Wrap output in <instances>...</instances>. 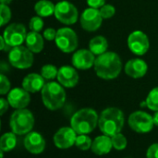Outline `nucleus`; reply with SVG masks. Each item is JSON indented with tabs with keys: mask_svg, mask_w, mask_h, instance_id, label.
<instances>
[{
	"mask_svg": "<svg viewBox=\"0 0 158 158\" xmlns=\"http://www.w3.org/2000/svg\"><path fill=\"white\" fill-rule=\"evenodd\" d=\"M96 75L104 80L116 79L121 72L122 62L115 52H106L98 56L94 62Z\"/></svg>",
	"mask_w": 158,
	"mask_h": 158,
	"instance_id": "obj_1",
	"label": "nucleus"
},
{
	"mask_svg": "<svg viewBox=\"0 0 158 158\" xmlns=\"http://www.w3.org/2000/svg\"><path fill=\"white\" fill-rule=\"evenodd\" d=\"M124 114L119 108L108 107L101 113L98 126L105 135L112 137L120 133L124 126Z\"/></svg>",
	"mask_w": 158,
	"mask_h": 158,
	"instance_id": "obj_2",
	"label": "nucleus"
},
{
	"mask_svg": "<svg viewBox=\"0 0 158 158\" xmlns=\"http://www.w3.org/2000/svg\"><path fill=\"white\" fill-rule=\"evenodd\" d=\"M98 121L99 118L95 110L92 108H82L72 116L70 125L77 134H88L96 128Z\"/></svg>",
	"mask_w": 158,
	"mask_h": 158,
	"instance_id": "obj_3",
	"label": "nucleus"
},
{
	"mask_svg": "<svg viewBox=\"0 0 158 158\" xmlns=\"http://www.w3.org/2000/svg\"><path fill=\"white\" fill-rule=\"evenodd\" d=\"M42 92L44 105L49 110L60 109L66 102V92L59 82L49 81L44 84Z\"/></svg>",
	"mask_w": 158,
	"mask_h": 158,
	"instance_id": "obj_4",
	"label": "nucleus"
},
{
	"mask_svg": "<svg viewBox=\"0 0 158 158\" xmlns=\"http://www.w3.org/2000/svg\"><path fill=\"white\" fill-rule=\"evenodd\" d=\"M34 125L32 113L26 109H17L10 117V128L17 135H24L31 132Z\"/></svg>",
	"mask_w": 158,
	"mask_h": 158,
	"instance_id": "obj_5",
	"label": "nucleus"
},
{
	"mask_svg": "<svg viewBox=\"0 0 158 158\" xmlns=\"http://www.w3.org/2000/svg\"><path fill=\"white\" fill-rule=\"evenodd\" d=\"M8 61L10 65L19 69H26L33 64L32 52L22 45L12 47L8 54Z\"/></svg>",
	"mask_w": 158,
	"mask_h": 158,
	"instance_id": "obj_6",
	"label": "nucleus"
},
{
	"mask_svg": "<svg viewBox=\"0 0 158 158\" xmlns=\"http://www.w3.org/2000/svg\"><path fill=\"white\" fill-rule=\"evenodd\" d=\"M55 41L56 46L63 53H71L78 47V36L72 29L68 27L57 31Z\"/></svg>",
	"mask_w": 158,
	"mask_h": 158,
	"instance_id": "obj_7",
	"label": "nucleus"
},
{
	"mask_svg": "<svg viewBox=\"0 0 158 158\" xmlns=\"http://www.w3.org/2000/svg\"><path fill=\"white\" fill-rule=\"evenodd\" d=\"M129 125L138 133H147L153 130L155 125L153 117L143 111H136L130 115Z\"/></svg>",
	"mask_w": 158,
	"mask_h": 158,
	"instance_id": "obj_8",
	"label": "nucleus"
},
{
	"mask_svg": "<svg viewBox=\"0 0 158 158\" xmlns=\"http://www.w3.org/2000/svg\"><path fill=\"white\" fill-rule=\"evenodd\" d=\"M55 16L61 23L72 25L77 22L79 13L77 7L73 4L68 1H61L56 5Z\"/></svg>",
	"mask_w": 158,
	"mask_h": 158,
	"instance_id": "obj_9",
	"label": "nucleus"
},
{
	"mask_svg": "<svg viewBox=\"0 0 158 158\" xmlns=\"http://www.w3.org/2000/svg\"><path fill=\"white\" fill-rule=\"evenodd\" d=\"M2 36L10 47L19 46L26 40V28L20 23H11L5 29Z\"/></svg>",
	"mask_w": 158,
	"mask_h": 158,
	"instance_id": "obj_10",
	"label": "nucleus"
},
{
	"mask_svg": "<svg viewBox=\"0 0 158 158\" xmlns=\"http://www.w3.org/2000/svg\"><path fill=\"white\" fill-rule=\"evenodd\" d=\"M128 46L133 54L143 56L148 52L150 46L148 36L141 31H132L128 37Z\"/></svg>",
	"mask_w": 158,
	"mask_h": 158,
	"instance_id": "obj_11",
	"label": "nucleus"
},
{
	"mask_svg": "<svg viewBox=\"0 0 158 158\" xmlns=\"http://www.w3.org/2000/svg\"><path fill=\"white\" fill-rule=\"evenodd\" d=\"M103 17L97 8H86L81 16V26L87 31H95L102 25Z\"/></svg>",
	"mask_w": 158,
	"mask_h": 158,
	"instance_id": "obj_12",
	"label": "nucleus"
},
{
	"mask_svg": "<svg viewBox=\"0 0 158 158\" xmlns=\"http://www.w3.org/2000/svg\"><path fill=\"white\" fill-rule=\"evenodd\" d=\"M95 55L89 49H80L72 56V65L74 68L81 70H86L94 66Z\"/></svg>",
	"mask_w": 158,
	"mask_h": 158,
	"instance_id": "obj_13",
	"label": "nucleus"
},
{
	"mask_svg": "<svg viewBox=\"0 0 158 158\" xmlns=\"http://www.w3.org/2000/svg\"><path fill=\"white\" fill-rule=\"evenodd\" d=\"M76 138L77 133L71 127H63L56 132L54 143L59 149H68L75 144Z\"/></svg>",
	"mask_w": 158,
	"mask_h": 158,
	"instance_id": "obj_14",
	"label": "nucleus"
},
{
	"mask_svg": "<svg viewBox=\"0 0 158 158\" xmlns=\"http://www.w3.org/2000/svg\"><path fill=\"white\" fill-rule=\"evenodd\" d=\"M9 106L15 109H23L31 102L30 93L24 88H14L7 94Z\"/></svg>",
	"mask_w": 158,
	"mask_h": 158,
	"instance_id": "obj_15",
	"label": "nucleus"
},
{
	"mask_svg": "<svg viewBox=\"0 0 158 158\" xmlns=\"http://www.w3.org/2000/svg\"><path fill=\"white\" fill-rule=\"evenodd\" d=\"M56 79L63 87L72 88L75 87L79 81V74L75 68L70 66H63L58 69Z\"/></svg>",
	"mask_w": 158,
	"mask_h": 158,
	"instance_id": "obj_16",
	"label": "nucleus"
},
{
	"mask_svg": "<svg viewBox=\"0 0 158 158\" xmlns=\"http://www.w3.org/2000/svg\"><path fill=\"white\" fill-rule=\"evenodd\" d=\"M24 146L31 154L39 155L43 153L45 148V141L40 133L31 131L24 138Z\"/></svg>",
	"mask_w": 158,
	"mask_h": 158,
	"instance_id": "obj_17",
	"label": "nucleus"
},
{
	"mask_svg": "<svg viewBox=\"0 0 158 158\" xmlns=\"http://www.w3.org/2000/svg\"><path fill=\"white\" fill-rule=\"evenodd\" d=\"M147 70L148 66L146 62L140 58L130 59L125 65V73L133 79L143 77L147 73Z\"/></svg>",
	"mask_w": 158,
	"mask_h": 158,
	"instance_id": "obj_18",
	"label": "nucleus"
},
{
	"mask_svg": "<svg viewBox=\"0 0 158 158\" xmlns=\"http://www.w3.org/2000/svg\"><path fill=\"white\" fill-rule=\"evenodd\" d=\"M44 84V77L37 73H31L22 81V88H24L27 92L33 94L42 91Z\"/></svg>",
	"mask_w": 158,
	"mask_h": 158,
	"instance_id": "obj_19",
	"label": "nucleus"
},
{
	"mask_svg": "<svg viewBox=\"0 0 158 158\" xmlns=\"http://www.w3.org/2000/svg\"><path fill=\"white\" fill-rule=\"evenodd\" d=\"M113 147L111 137L107 135H101L96 137L92 144V151L97 156H104L108 154Z\"/></svg>",
	"mask_w": 158,
	"mask_h": 158,
	"instance_id": "obj_20",
	"label": "nucleus"
},
{
	"mask_svg": "<svg viewBox=\"0 0 158 158\" xmlns=\"http://www.w3.org/2000/svg\"><path fill=\"white\" fill-rule=\"evenodd\" d=\"M26 46L32 53H40L44 49V37L36 31H30L26 36Z\"/></svg>",
	"mask_w": 158,
	"mask_h": 158,
	"instance_id": "obj_21",
	"label": "nucleus"
},
{
	"mask_svg": "<svg viewBox=\"0 0 158 158\" xmlns=\"http://www.w3.org/2000/svg\"><path fill=\"white\" fill-rule=\"evenodd\" d=\"M108 48V43L106 37L98 35L94 37L89 43V49L96 56H100L106 52Z\"/></svg>",
	"mask_w": 158,
	"mask_h": 158,
	"instance_id": "obj_22",
	"label": "nucleus"
},
{
	"mask_svg": "<svg viewBox=\"0 0 158 158\" xmlns=\"http://www.w3.org/2000/svg\"><path fill=\"white\" fill-rule=\"evenodd\" d=\"M56 5L49 0H39L34 5V11L40 17H49L55 14Z\"/></svg>",
	"mask_w": 158,
	"mask_h": 158,
	"instance_id": "obj_23",
	"label": "nucleus"
},
{
	"mask_svg": "<svg viewBox=\"0 0 158 158\" xmlns=\"http://www.w3.org/2000/svg\"><path fill=\"white\" fill-rule=\"evenodd\" d=\"M17 145V137L14 132H6L0 139V149L4 152L13 150Z\"/></svg>",
	"mask_w": 158,
	"mask_h": 158,
	"instance_id": "obj_24",
	"label": "nucleus"
},
{
	"mask_svg": "<svg viewBox=\"0 0 158 158\" xmlns=\"http://www.w3.org/2000/svg\"><path fill=\"white\" fill-rule=\"evenodd\" d=\"M146 106L153 111H158V87L154 88L148 94L146 100Z\"/></svg>",
	"mask_w": 158,
	"mask_h": 158,
	"instance_id": "obj_25",
	"label": "nucleus"
},
{
	"mask_svg": "<svg viewBox=\"0 0 158 158\" xmlns=\"http://www.w3.org/2000/svg\"><path fill=\"white\" fill-rule=\"evenodd\" d=\"M92 144H93V142H92L91 138L89 136H87L86 134L78 135L76 138L75 145L82 151H87L90 148H92Z\"/></svg>",
	"mask_w": 158,
	"mask_h": 158,
	"instance_id": "obj_26",
	"label": "nucleus"
},
{
	"mask_svg": "<svg viewBox=\"0 0 158 158\" xmlns=\"http://www.w3.org/2000/svg\"><path fill=\"white\" fill-rule=\"evenodd\" d=\"M57 73H58V69H56V67L51 64L43 66L41 69V75L44 77V80H48V81L56 78Z\"/></svg>",
	"mask_w": 158,
	"mask_h": 158,
	"instance_id": "obj_27",
	"label": "nucleus"
},
{
	"mask_svg": "<svg viewBox=\"0 0 158 158\" xmlns=\"http://www.w3.org/2000/svg\"><path fill=\"white\" fill-rule=\"evenodd\" d=\"M111 140H112L113 147L116 150H124L127 147V143H128L127 139L121 133H118V134L112 136Z\"/></svg>",
	"mask_w": 158,
	"mask_h": 158,
	"instance_id": "obj_28",
	"label": "nucleus"
},
{
	"mask_svg": "<svg viewBox=\"0 0 158 158\" xmlns=\"http://www.w3.org/2000/svg\"><path fill=\"white\" fill-rule=\"evenodd\" d=\"M0 17H1V22H0L1 27L6 25L9 22L11 19V10L7 5H3V4L0 5Z\"/></svg>",
	"mask_w": 158,
	"mask_h": 158,
	"instance_id": "obj_29",
	"label": "nucleus"
},
{
	"mask_svg": "<svg viewBox=\"0 0 158 158\" xmlns=\"http://www.w3.org/2000/svg\"><path fill=\"white\" fill-rule=\"evenodd\" d=\"M29 27L31 30V31H36V32L41 31L44 28V21L42 19V17L40 16L32 17L29 22Z\"/></svg>",
	"mask_w": 158,
	"mask_h": 158,
	"instance_id": "obj_30",
	"label": "nucleus"
},
{
	"mask_svg": "<svg viewBox=\"0 0 158 158\" xmlns=\"http://www.w3.org/2000/svg\"><path fill=\"white\" fill-rule=\"evenodd\" d=\"M99 10L103 19H110L116 13V8L112 5H104L102 7H100Z\"/></svg>",
	"mask_w": 158,
	"mask_h": 158,
	"instance_id": "obj_31",
	"label": "nucleus"
},
{
	"mask_svg": "<svg viewBox=\"0 0 158 158\" xmlns=\"http://www.w3.org/2000/svg\"><path fill=\"white\" fill-rule=\"evenodd\" d=\"M9 92H10V81L4 74H1L0 75V94L4 95Z\"/></svg>",
	"mask_w": 158,
	"mask_h": 158,
	"instance_id": "obj_32",
	"label": "nucleus"
},
{
	"mask_svg": "<svg viewBox=\"0 0 158 158\" xmlns=\"http://www.w3.org/2000/svg\"><path fill=\"white\" fill-rule=\"evenodd\" d=\"M56 32H57V31H56L55 29H53V28H47L46 30H44L43 36L47 41H53V40L56 39Z\"/></svg>",
	"mask_w": 158,
	"mask_h": 158,
	"instance_id": "obj_33",
	"label": "nucleus"
},
{
	"mask_svg": "<svg viewBox=\"0 0 158 158\" xmlns=\"http://www.w3.org/2000/svg\"><path fill=\"white\" fill-rule=\"evenodd\" d=\"M146 158H158V143H154L148 148Z\"/></svg>",
	"mask_w": 158,
	"mask_h": 158,
	"instance_id": "obj_34",
	"label": "nucleus"
},
{
	"mask_svg": "<svg viewBox=\"0 0 158 158\" xmlns=\"http://www.w3.org/2000/svg\"><path fill=\"white\" fill-rule=\"evenodd\" d=\"M88 6L93 8H99L102 7L104 5H106V0H86Z\"/></svg>",
	"mask_w": 158,
	"mask_h": 158,
	"instance_id": "obj_35",
	"label": "nucleus"
},
{
	"mask_svg": "<svg viewBox=\"0 0 158 158\" xmlns=\"http://www.w3.org/2000/svg\"><path fill=\"white\" fill-rule=\"evenodd\" d=\"M8 106H9V103L7 100H6L5 98L0 99V114H1V116H3L6 113V111H7Z\"/></svg>",
	"mask_w": 158,
	"mask_h": 158,
	"instance_id": "obj_36",
	"label": "nucleus"
},
{
	"mask_svg": "<svg viewBox=\"0 0 158 158\" xmlns=\"http://www.w3.org/2000/svg\"><path fill=\"white\" fill-rule=\"evenodd\" d=\"M0 42H1L0 49H1L2 51H7V50L10 48V46L6 44V42L5 41V39H4V37H3V36H0Z\"/></svg>",
	"mask_w": 158,
	"mask_h": 158,
	"instance_id": "obj_37",
	"label": "nucleus"
},
{
	"mask_svg": "<svg viewBox=\"0 0 158 158\" xmlns=\"http://www.w3.org/2000/svg\"><path fill=\"white\" fill-rule=\"evenodd\" d=\"M153 119H154V123H155V125L158 127V111H156V114L154 115Z\"/></svg>",
	"mask_w": 158,
	"mask_h": 158,
	"instance_id": "obj_38",
	"label": "nucleus"
},
{
	"mask_svg": "<svg viewBox=\"0 0 158 158\" xmlns=\"http://www.w3.org/2000/svg\"><path fill=\"white\" fill-rule=\"evenodd\" d=\"M1 1V4L3 5H8L12 2V0H0Z\"/></svg>",
	"mask_w": 158,
	"mask_h": 158,
	"instance_id": "obj_39",
	"label": "nucleus"
}]
</instances>
